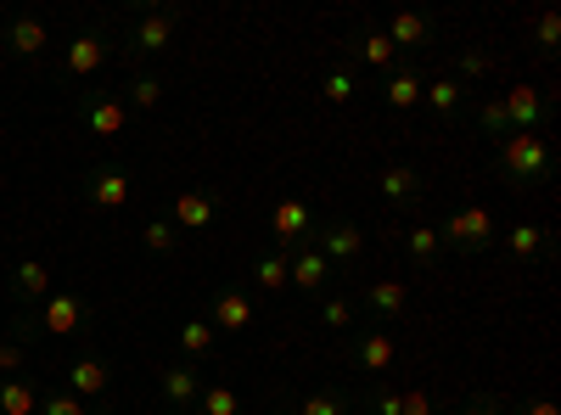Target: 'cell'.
Listing matches in <instances>:
<instances>
[{
	"label": "cell",
	"mask_w": 561,
	"mask_h": 415,
	"mask_svg": "<svg viewBox=\"0 0 561 415\" xmlns=\"http://www.w3.org/2000/svg\"><path fill=\"white\" fill-rule=\"evenodd\" d=\"M348 393H337V388H320V393H309L304 404H298V415H348Z\"/></svg>",
	"instance_id": "e575fe53"
},
{
	"label": "cell",
	"mask_w": 561,
	"mask_h": 415,
	"mask_svg": "<svg viewBox=\"0 0 561 415\" xmlns=\"http://www.w3.org/2000/svg\"><path fill=\"white\" fill-rule=\"evenodd\" d=\"M107 388H113L107 359H96V354H79V359L68 365V393H73V399H102Z\"/></svg>",
	"instance_id": "2e32d148"
},
{
	"label": "cell",
	"mask_w": 561,
	"mask_h": 415,
	"mask_svg": "<svg viewBox=\"0 0 561 415\" xmlns=\"http://www.w3.org/2000/svg\"><path fill=\"white\" fill-rule=\"evenodd\" d=\"M124 118H129L124 96H90V102H84V124H90V135H124Z\"/></svg>",
	"instance_id": "603a6c76"
},
{
	"label": "cell",
	"mask_w": 561,
	"mask_h": 415,
	"mask_svg": "<svg viewBox=\"0 0 561 415\" xmlns=\"http://www.w3.org/2000/svg\"><path fill=\"white\" fill-rule=\"evenodd\" d=\"M158 102H163V79H158V73H140V79H129V102H124V107L152 113Z\"/></svg>",
	"instance_id": "d590c367"
},
{
	"label": "cell",
	"mask_w": 561,
	"mask_h": 415,
	"mask_svg": "<svg viewBox=\"0 0 561 415\" xmlns=\"http://www.w3.org/2000/svg\"><path fill=\"white\" fill-rule=\"evenodd\" d=\"M478 124H483L489 135H500V141H505V135H511V124H505V107H500V96L478 107Z\"/></svg>",
	"instance_id": "ab89813d"
},
{
	"label": "cell",
	"mask_w": 561,
	"mask_h": 415,
	"mask_svg": "<svg viewBox=\"0 0 561 415\" xmlns=\"http://www.w3.org/2000/svg\"><path fill=\"white\" fill-rule=\"evenodd\" d=\"M253 281H259V292H280V287H287V253H280V247L259 253L253 258Z\"/></svg>",
	"instance_id": "f546056e"
},
{
	"label": "cell",
	"mask_w": 561,
	"mask_h": 415,
	"mask_svg": "<svg viewBox=\"0 0 561 415\" xmlns=\"http://www.w3.org/2000/svg\"><path fill=\"white\" fill-rule=\"evenodd\" d=\"M270 230H275V247H280V253L309 247V237H314V214H309V203H304V197H280V203L270 208Z\"/></svg>",
	"instance_id": "5b68a950"
},
{
	"label": "cell",
	"mask_w": 561,
	"mask_h": 415,
	"mask_svg": "<svg viewBox=\"0 0 561 415\" xmlns=\"http://www.w3.org/2000/svg\"><path fill=\"white\" fill-rule=\"evenodd\" d=\"M23 365H28L23 343H0V377H23Z\"/></svg>",
	"instance_id": "60d3db41"
},
{
	"label": "cell",
	"mask_w": 561,
	"mask_h": 415,
	"mask_svg": "<svg viewBox=\"0 0 561 415\" xmlns=\"http://www.w3.org/2000/svg\"><path fill=\"white\" fill-rule=\"evenodd\" d=\"M140 242H147V253H174L180 247V230H174V219H147L140 224Z\"/></svg>",
	"instance_id": "1f68e13d"
},
{
	"label": "cell",
	"mask_w": 561,
	"mask_h": 415,
	"mask_svg": "<svg viewBox=\"0 0 561 415\" xmlns=\"http://www.w3.org/2000/svg\"><path fill=\"white\" fill-rule=\"evenodd\" d=\"M84 192H90V208H96V214H118V208L129 203V169H124V163H102V169H90Z\"/></svg>",
	"instance_id": "30bf717a"
},
{
	"label": "cell",
	"mask_w": 561,
	"mask_h": 415,
	"mask_svg": "<svg viewBox=\"0 0 561 415\" xmlns=\"http://www.w3.org/2000/svg\"><path fill=\"white\" fill-rule=\"evenodd\" d=\"M382 34H388V45H393L399 62H415V57L433 45V18H427V12H393V23H388Z\"/></svg>",
	"instance_id": "ba28073f"
},
{
	"label": "cell",
	"mask_w": 561,
	"mask_h": 415,
	"mask_svg": "<svg viewBox=\"0 0 561 415\" xmlns=\"http://www.w3.org/2000/svg\"><path fill=\"white\" fill-rule=\"evenodd\" d=\"M365 309H370V320H393L404 309V281H370L365 287Z\"/></svg>",
	"instance_id": "4316f807"
},
{
	"label": "cell",
	"mask_w": 561,
	"mask_h": 415,
	"mask_svg": "<svg viewBox=\"0 0 561 415\" xmlns=\"http://www.w3.org/2000/svg\"><path fill=\"white\" fill-rule=\"evenodd\" d=\"M309 247L332 264V269H343V264H354V258L365 253V230H359L354 219H314Z\"/></svg>",
	"instance_id": "3957f363"
},
{
	"label": "cell",
	"mask_w": 561,
	"mask_h": 415,
	"mask_svg": "<svg viewBox=\"0 0 561 415\" xmlns=\"http://www.w3.org/2000/svg\"><path fill=\"white\" fill-rule=\"evenodd\" d=\"M460 415H505V399H500V393H478V399L466 404Z\"/></svg>",
	"instance_id": "b9f144b4"
},
{
	"label": "cell",
	"mask_w": 561,
	"mask_h": 415,
	"mask_svg": "<svg viewBox=\"0 0 561 415\" xmlns=\"http://www.w3.org/2000/svg\"><path fill=\"white\" fill-rule=\"evenodd\" d=\"M354 359H359V371H370V377L393 371V359H399V348H393V332H382V326L359 332V343H354Z\"/></svg>",
	"instance_id": "ac0fdd59"
},
{
	"label": "cell",
	"mask_w": 561,
	"mask_h": 415,
	"mask_svg": "<svg viewBox=\"0 0 561 415\" xmlns=\"http://www.w3.org/2000/svg\"><path fill=\"white\" fill-rule=\"evenodd\" d=\"M39 326L51 332V337H73V332L90 326V309H84L79 292H51V298L39 303Z\"/></svg>",
	"instance_id": "8fae6325"
},
{
	"label": "cell",
	"mask_w": 561,
	"mask_h": 415,
	"mask_svg": "<svg viewBox=\"0 0 561 415\" xmlns=\"http://www.w3.org/2000/svg\"><path fill=\"white\" fill-rule=\"evenodd\" d=\"M438 247L466 253V258L489 253V247H494V214H489L483 203H466V208H455V214L438 224Z\"/></svg>",
	"instance_id": "7a4b0ae2"
},
{
	"label": "cell",
	"mask_w": 561,
	"mask_h": 415,
	"mask_svg": "<svg viewBox=\"0 0 561 415\" xmlns=\"http://www.w3.org/2000/svg\"><path fill=\"white\" fill-rule=\"evenodd\" d=\"M174 230H208L214 219H219V192H208V186H185L180 197H174Z\"/></svg>",
	"instance_id": "4fadbf2b"
},
{
	"label": "cell",
	"mask_w": 561,
	"mask_h": 415,
	"mask_svg": "<svg viewBox=\"0 0 561 415\" xmlns=\"http://www.w3.org/2000/svg\"><path fill=\"white\" fill-rule=\"evenodd\" d=\"M12 298H18L23 309H39L45 298H51V269H45L39 258H23V264L12 269Z\"/></svg>",
	"instance_id": "d6986e66"
},
{
	"label": "cell",
	"mask_w": 561,
	"mask_h": 415,
	"mask_svg": "<svg viewBox=\"0 0 561 415\" xmlns=\"http://www.w3.org/2000/svg\"><path fill=\"white\" fill-rule=\"evenodd\" d=\"M489 73H494V57H489V51H460V57H455V73H449V79L472 84V79H489Z\"/></svg>",
	"instance_id": "8d00e7d4"
},
{
	"label": "cell",
	"mask_w": 561,
	"mask_h": 415,
	"mask_svg": "<svg viewBox=\"0 0 561 415\" xmlns=\"http://www.w3.org/2000/svg\"><path fill=\"white\" fill-rule=\"evenodd\" d=\"M320 96L332 102V107H348L354 96H359V79H354V68H348V57H337L332 68H325V79H320Z\"/></svg>",
	"instance_id": "d4e9b609"
},
{
	"label": "cell",
	"mask_w": 561,
	"mask_h": 415,
	"mask_svg": "<svg viewBox=\"0 0 561 415\" xmlns=\"http://www.w3.org/2000/svg\"><path fill=\"white\" fill-rule=\"evenodd\" d=\"M421 84H427L421 62H393V68L382 73V102H388V113H410V107H421Z\"/></svg>",
	"instance_id": "7c38bea8"
},
{
	"label": "cell",
	"mask_w": 561,
	"mask_h": 415,
	"mask_svg": "<svg viewBox=\"0 0 561 415\" xmlns=\"http://www.w3.org/2000/svg\"><path fill=\"white\" fill-rule=\"evenodd\" d=\"M197 415H242V399H237V388H225V382H214V388H203L197 393V404H192Z\"/></svg>",
	"instance_id": "4dcf8cb0"
},
{
	"label": "cell",
	"mask_w": 561,
	"mask_h": 415,
	"mask_svg": "<svg viewBox=\"0 0 561 415\" xmlns=\"http://www.w3.org/2000/svg\"><path fill=\"white\" fill-rule=\"evenodd\" d=\"M404 253L415 269H438V224H410L404 230Z\"/></svg>",
	"instance_id": "484cf974"
},
{
	"label": "cell",
	"mask_w": 561,
	"mask_h": 415,
	"mask_svg": "<svg viewBox=\"0 0 561 415\" xmlns=\"http://www.w3.org/2000/svg\"><path fill=\"white\" fill-rule=\"evenodd\" d=\"M505 253L517 258V264H545L556 253V242H550L545 224H511L505 230Z\"/></svg>",
	"instance_id": "e0dca14e"
},
{
	"label": "cell",
	"mask_w": 561,
	"mask_h": 415,
	"mask_svg": "<svg viewBox=\"0 0 561 415\" xmlns=\"http://www.w3.org/2000/svg\"><path fill=\"white\" fill-rule=\"evenodd\" d=\"M359 410H365V415H404V393L388 388V382H377L370 393H359Z\"/></svg>",
	"instance_id": "d6a6232c"
},
{
	"label": "cell",
	"mask_w": 561,
	"mask_h": 415,
	"mask_svg": "<svg viewBox=\"0 0 561 415\" xmlns=\"http://www.w3.org/2000/svg\"><path fill=\"white\" fill-rule=\"evenodd\" d=\"M45 45H51V34H45L39 18H12V28H7V51H12V57H23V62L34 57V62H39Z\"/></svg>",
	"instance_id": "44dd1931"
},
{
	"label": "cell",
	"mask_w": 561,
	"mask_h": 415,
	"mask_svg": "<svg viewBox=\"0 0 561 415\" xmlns=\"http://www.w3.org/2000/svg\"><path fill=\"white\" fill-rule=\"evenodd\" d=\"M348 320H354V303L348 298H325L320 303V326L325 332H348Z\"/></svg>",
	"instance_id": "74e56055"
},
{
	"label": "cell",
	"mask_w": 561,
	"mask_h": 415,
	"mask_svg": "<svg viewBox=\"0 0 561 415\" xmlns=\"http://www.w3.org/2000/svg\"><path fill=\"white\" fill-rule=\"evenodd\" d=\"M107 34H73V45H68V57H62V68L73 73V79H90L102 62H107Z\"/></svg>",
	"instance_id": "ffe728a7"
},
{
	"label": "cell",
	"mask_w": 561,
	"mask_h": 415,
	"mask_svg": "<svg viewBox=\"0 0 561 415\" xmlns=\"http://www.w3.org/2000/svg\"><path fill=\"white\" fill-rule=\"evenodd\" d=\"M214 326H208V320H185V326H180V354H185V365H197V359H208L214 354Z\"/></svg>",
	"instance_id": "83f0119b"
},
{
	"label": "cell",
	"mask_w": 561,
	"mask_h": 415,
	"mask_svg": "<svg viewBox=\"0 0 561 415\" xmlns=\"http://www.w3.org/2000/svg\"><path fill=\"white\" fill-rule=\"evenodd\" d=\"M534 51L539 57H556L561 51V12H539L534 18Z\"/></svg>",
	"instance_id": "836d02e7"
},
{
	"label": "cell",
	"mask_w": 561,
	"mask_h": 415,
	"mask_svg": "<svg viewBox=\"0 0 561 415\" xmlns=\"http://www.w3.org/2000/svg\"><path fill=\"white\" fill-rule=\"evenodd\" d=\"M332 264H325L314 247H293L287 253V287H298L304 298H314V292H325V281H332Z\"/></svg>",
	"instance_id": "5bb4252c"
},
{
	"label": "cell",
	"mask_w": 561,
	"mask_h": 415,
	"mask_svg": "<svg viewBox=\"0 0 561 415\" xmlns=\"http://www.w3.org/2000/svg\"><path fill=\"white\" fill-rule=\"evenodd\" d=\"M404 415H438V410H433V399L421 393V388H410V393H404Z\"/></svg>",
	"instance_id": "7bdbcfd3"
},
{
	"label": "cell",
	"mask_w": 561,
	"mask_h": 415,
	"mask_svg": "<svg viewBox=\"0 0 561 415\" xmlns=\"http://www.w3.org/2000/svg\"><path fill=\"white\" fill-rule=\"evenodd\" d=\"M348 51H354V57H359L365 68H382V73H388V68L399 62V57H393V45H388V34H382V28H365V34H354V39H348Z\"/></svg>",
	"instance_id": "cb8c5ba5"
},
{
	"label": "cell",
	"mask_w": 561,
	"mask_h": 415,
	"mask_svg": "<svg viewBox=\"0 0 561 415\" xmlns=\"http://www.w3.org/2000/svg\"><path fill=\"white\" fill-rule=\"evenodd\" d=\"M39 415H90V410H84V399H73L62 388V393H39Z\"/></svg>",
	"instance_id": "f35d334b"
},
{
	"label": "cell",
	"mask_w": 561,
	"mask_h": 415,
	"mask_svg": "<svg viewBox=\"0 0 561 415\" xmlns=\"http://www.w3.org/2000/svg\"><path fill=\"white\" fill-rule=\"evenodd\" d=\"M500 107H505L511 135H545L550 129V96H545V90H534V84H511L505 96H500Z\"/></svg>",
	"instance_id": "277c9868"
},
{
	"label": "cell",
	"mask_w": 561,
	"mask_h": 415,
	"mask_svg": "<svg viewBox=\"0 0 561 415\" xmlns=\"http://www.w3.org/2000/svg\"><path fill=\"white\" fill-rule=\"evenodd\" d=\"M158 388H163V399L169 404H197V393H203V377H197V365H163V377H158Z\"/></svg>",
	"instance_id": "7402d4cb"
},
{
	"label": "cell",
	"mask_w": 561,
	"mask_h": 415,
	"mask_svg": "<svg viewBox=\"0 0 561 415\" xmlns=\"http://www.w3.org/2000/svg\"><path fill=\"white\" fill-rule=\"evenodd\" d=\"M377 192H382V208L410 214V208H421V197H427V180H421V169H410V163H388Z\"/></svg>",
	"instance_id": "52a82bcc"
},
{
	"label": "cell",
	"mask_w": 561,
	"mask_h": 415,
	"mask_svg": "<svg viewBox=\"0 0 561 415\" xmlns=\"http://www.w3.org/2000/svg\"><path fill=\"white\" fill-rule=\"evenodd\" d=\"M421 102H427V113H433L438 124H460L466 107H472V90H466L460 79H449V73H438V79L421 84Z\"/></svg>",
	"instance_id": "9c48e42d"
},
{
	"label": "cell",
	"mask_w": 561,
	"mask_h": 415,
	"mask_svg": "<svg viewBox=\"0 0 561 415\" xmlns=\"http://www.w3.org/2000/svg\"><path fill=\"white\" fill-rule=\"evenodd\" d=\"M550 169H556V152H550L545 135H505L500 152H494V174L505 180L511 192H534V186H545Z\"/></svg>",
	"instance_id": "6da1fadb"
},
{
	"label": "cell",
	"mask_w": 561,
	"mask_h": 415,
	"mask_svg": "<svg viewBox=\"0 0 561 415\" xmlns=\"http://www.w3.org/2000/svg\"><path fill=\"white\" fill-rule=\"evenodd\" d=\"M34 410H39L34 382H23V377H7V382H0V415H34Z\"/></svg>",
	"instance_id": "f1b7e54d"
},
{
	"label": "cell",
	"mask_w": 561,
	"mask_h": 415,
	"mask_svg": "<svg viewBox=\"0 0 561 415\" xmlns=\"http://www.w3.org/2000/svg\"><path fill=\"white\" fill-rule=\"evenodd\" d=\"M253 298H248V287H225L219 298H214V309H208V326L214 332H248L253 326Z\"/></svg>",
	"instance_id": "9a60e30c"
},
{
	"label": "cell",
	"mask_w": 561,
	"mask_h": 415,
	"mask_svg": "<svg viewBox=\"0 0 561 415\" xmlns=\"http://www.w3.org/2000/svg\"><path fill=\"white\" fill-rule=\"evenodd\" d=\"M270 415H298V410H293V404H280V410H270Z\"/></svg>",
	"instance_id": "f6af8a7d"
},
{
	"label": "cell",
	"mask_w": 561,
	"mask_h": 415,
	"mask_svg": "<svg viewBox=\"0 0 561 415\" xmlns=\"http://www.w3.org/2000/svg\"><path fill=\"white\" fill-rule=\"evenodd\" d=\"M174 23H180V12H169V7H140V23L129 28L124 45L135 57H163L169 39H174Z\"/></svg>",
	"instance_id": "8992f818"
},
{
	"label": "cell",
	"mask_w": 561,
	"mask_h": 415,
	"mask_svg": "<svg viewBox=\"0 0 561 415\" xmlns=\"http://www.w3.org/2000/svg\"><path fill=\"white\" fill-rule=\"evenodd\" d=\"M511 415H561L550 399H523V404H511Z\"/></svg>",
	"instance_id": "ee69618b"
}]
</instances>
